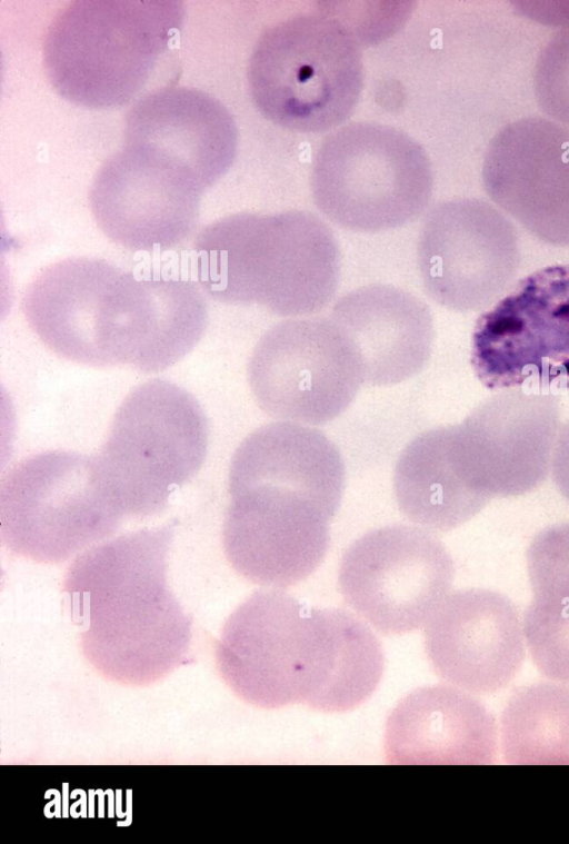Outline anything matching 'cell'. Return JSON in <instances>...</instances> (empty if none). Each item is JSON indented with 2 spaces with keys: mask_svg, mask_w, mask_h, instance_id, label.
Returning <instances> with one entry per match:
<instances>
[{
  "mask_svg": "<svg viewBox=\"0 0 569 844\" xmlns=\"http://www.w3.org/2000/svg\"><path fill=\"white\" fill-rule=\"evenodd\" d=\"M317 208L337 226L385 231L417 219L433 189L425 148L405 131L378 122H351L327 136L311 167Z\"/></svg>",
  "mask_w": 569,
  "mask_h": 844,
  "instance_id": "cell-6",
  "label": "cell"
},
{
  "mask_svg": "<svg viewBox=\"0 0 569 844\" xmlns=\"http://www.w3.org/2000/svg\"><path fill=\"white\" fill-rule=\"evenodd\" d=\"M123 513L96 457L48 450L22 459L0 486V534L13 554L61 563L112 535Z\"/></svg>",
  "mask_w": 569,
  "mask_h": 844,
  "instance_id": "cell-8",
  "label": "cell"
},
{
  "mask_svg": "<svg viewBox=\"0 0 569 844\" xmlns=\"http://www.w3.org/2000/svg\"><path fill=\"white\" fill-rule=\"evenodd\" d=\"M174 524L96 545L66 573L63 590L84 656L112 681L152 683L188 654L191 618L167 579Z\"/></svg>",
  "mask_w": 569,
  "mask_h": 844,
  "instance_id": "cell-2",
  "label": "cell"
},
{
  "mask_svg": "<svg viewBox=\"0 0 569 844\" xmlns=\"http://www.w3.org/2000/svg\"><path fill=\"white\" fill-rule=\"evenodd\" d=\"M209 428L198 400L162 379L132 389L116 411L97 456L123 515L163 512L170 495L200 470Z\"/></svg>",
  "mask_w": 569,
  "mask_h": 844,
  "instance_id": "cell-7",
  "label": "cell"
},
{
  "mask_svg": "<svg viewBox=\"0 0 569 844\" xmlns=\"http://www.w3.org/2000/svg\"><path fill=\"white\" fill-rule=\"evenodd\" d=\"M346 469L339 448L321 430L278 421L248 435L236 449L229 490L270 486L295 491L331 519L339 509Z\"/></svg>",
  "mask_w": 569,
  "mask_h": 844,
  "instance_id": "cell-21",
  "label": "cell"
},
{
  "mask_svg": "<svg viewBox=\"0 0 569 844\" xmlns=\"http://www.w3.org/2000/svg\"><path fill=\"white\" fill-rule=\"evenodd\" d=\"M453 560L432 533L390 525L356 539L342 555L338 584L347 604L386 635L428 622L451 587Z\"/></svg>",
  "mask_w": 569,
  "mask_h": 844,
  "instance_id": "cell-10",
  "label": "cell"
},
{
  "mask_svg": "<svg viewBox=\"0 0 569 844\" xmlns=\"http://www.w3.org/2000/svg\"><path fill=\"white\" fill-rule=\"evenodd\" d=\"M259 111L289 130L327 131L350 117L363 86L355 33L338 18L307 13L268 28L248 64Z\"/></svg>",
  "mask_w": 569,
  "mask_h": 844,
  "instance_id": "cell-5",
  "label": "cell"
},
{
  "mask_svg": "<svg viewBox=\"0 0 569 844\" xmlns=\"http://www.w3.org/2000/svg\"><path fill=\"white\" fill-rule=\"evenodd\" d=\"M435 673L468 693L505 687L520 669L525 636L519 613L505 595L470 588L445 597L425 628Z\"/></svg>",
  "mask_w": 569,
  "mask_h": 844,
  "instance_id": "cell-17",
  "label": "cell"
},
{
  "mask_svg": "<svg viewBox=\"0 0 569 844\" xmlns=\"http://www.w3.org/2000/svg\"><path fill=\"white\" fill-rule=\"evenodd\" d=\"M550 470L557 489L569 502V420L558 431Z\"/></svg>",
  "mask_w": 569,
  "mask_h": 844,
  "instance_id": "cell-27",
  "label": "cell"
},
{
  "mask_svg": "<svg viewBox=\"0 0 569 844\" xmlns=\"http://www.w3.org/2000/svg\"><path fill=\"white\" fill-rule=\"evenodd\" d=\"M470 361L490 390L569 376V264L531 272L482 312Z\"/></svg>",
  "mask_w": 569,
  "mask_h": 844,
  "instance_id": "cell-11",
  "label": "cell"
},
{
  "mask_svg": "<svg viewBox=\"0 0 569 844\" xmlns=\"http://www.w3.org/2000/svg\"><path fill=\"white\" fill-rule=\"evenodd\" d=\"M178 0H77L50 23L47 76L66 100L91 109L122 106L148 82L184 21Z\"/></svg>",
  "mask_w": 569,
  "mask_h": 844,
  "instance_id": "cell-4",
  "label": "cell"
},
{
  "mask_svg": "<svg viewBox=\"0 0 569 844\" xmlns=\"http://www.w3.org/2000/svg\"><path fill=\"white\" fill-rule=\"evenodd\" d=\"M559 406L550 395L503 390L462 423L448 426L455 458L469 484L489 497L532 491L551 469Z\"/></svg>",
  "mask_w": 569,
  "mask_h": 844,
  "instance_id": "cell-14",
  "label": "cell"
},
{
  "mask_svg": "<svg viewBox=\"0 0 569 844\" xmlns=\"http://www.w3.org/2000/svg\"><path fill=\"white\" fill-rule=\"evenodd\" d=\"M533 597L569 600V520L540 530L527 549Z\"/></svg>",
  "mask_w": 569,
  "mask_h": 844,
  "instance_id": "cell-25",
  "label": "cell"
},
{
  "mask_svg": "<svg viewBox=\"0 0 569 844\" xmlns=\"http://www.w3.org/2000/svg\"><path fill=\"white\" fill-rule=\"evenodd\" d=\"M193 245L200 285L223 304L307 317L329 305L339 284L336 237L309 211L233 214L206 226Z\"/></svg>",
  "mask_w": 569,
  "mask_h": 844,
  "instance_id": "cell-3",
  "label": "cell"
},
{
  "mask_svg": "<svg viewBox=\"0 0 569 844\" xmlns=\"http://www.w3.org/2000/svg\"><path fill=\"white\" fill-rule=\"evenodd\" d=\"M393 490L408 519L441 532L468 522L490 500L466 479L451 451L447 426L419 434L403 448Z\"/></svg>",
  "mask_w": 569,
  "mask_h": 844,
  "instance_id": "cell-22",
  "label": "cell"
},
{
  "mask_svg": "<svg viewBox=\"0 0 569 844\" xmlns=\"http://www.w3.org/2000/svg\"><path fill=\"white\" fill-rule=\"evenodd\" d=\"M216 658L223 681L253 706L302 704L329 713L365 703L385 665L381 644L363 620L276 588L254 592L232 612Z\"/></svg>",
  "mask_w": 569,
  "mask_h": 844,
  "instance_id": "cell-1",
  "label": "cell"
},
{
  "mask_svg": "<svg viewBox=\"0 0 569 844\" xmlns=\"http://www.w3.org/2000/svg\"><path fill=\"white\" fill-rule=\"evenodd\" d=\"M124 142L150 146L192 170L208 189L231 167L238 130L211 95L170 86L140 97L124 119Z\"/></svg>",
  "mask_w": 569,
  "mask_h": 844,
  "instance_id": "cell-20",
  "label": "cell"
},
{
  "mask_svg": "<svg viewBox=\"0 0 569 844\" xmlns=\"http://www.w3.org/2000/svg\"><path fill=\"white\" fill-rule=\"evenodd\" d=\"M533 91L542 112L569 129V27L558 30L540 50Z\"/></svg>",
  "mask_w": 569,
  "mask_h": 844,
  "instance_id": "cell-26",
  "label": "cell"
},
{
  "mask_svg": "<svg viewBox=\"0 0 569 844\" xmlns=\"http://www.w3.org/2000/svg\"><path fill=\"white\" fill-rule=\"evenodd\" d=\"M248 383L259 407L282 421L323 425L341 415L365 384L357 349L330 318L282 320L258 340Z\"/></svg>",
  "mask_w": 569,
  "mask_h": 844,
  "instance_id": "cell-9",
  "label": "cell"
},
{
  "mask_svg": "<svg viewBox=\"0 0 569 844\" xmlns=\"http://www.w3.org/2000/svg\"><path fill=\"white\" fill-rule=\"evenodd\" d=\"M489 198L539 240L569 247V129L542 117L503 126L482 162Z\"/></svg>",
  "mask_w": 569,
  "mask_h": 844,
  "instance_id": "cell-16",
  "label": "cell"
},
{
  "mask_svg": "<svg viewBox=\"0 0 569 844\" xmlns=\"http://www.w3.org/2000/svg\"><path fill=\"white\" fill-rule=\"evenodd\" d=\"M508 764L569 765V687L538 683L517 691L500 719Z\"/></svg>",
  "mask_w": 569,
  "mask_h": 844,
  "instance_id": "cell-23",
  "label": "cell"
},
{
  "mask_svg": "<svg viewBox=\"0 0 569 844\" xmlns=\"http://www.w3.org/2000/svg\"><path fill=\"white\" fill-rule=\"evenodd\" d=\"M529 654L542 675L569 683V600L533 597L522 622Z\"/></svg>",
  "mask_w": 569,
  "mask_h": 844,
  "instance_id": "cell-24",
  "label": "cell"
},
{
  "mask_svg": "<svg viewBox=\"0 0 569 844\" xmlns=\"http://www.w3.org/2000/svg\"><path fill=\"white\" fill-rule=\"evenodd\" d=\"M206 189L174 159L150 146L124 142L98 170L89 202L112 242L132 251L169 250L193 234Z\"/></svg>",
  "mask_w": 569,
  "mask_h": 844,
  "instance_id": "cell-13",
  "label": "cell"
},
{
  "mask_svg": "<svg viewBox=\"0 0 569 844\" xmlns=\"http://www.w3.org/2000/svg\"><path fill=\"white\" fill-rule=\"evenodd\" d=\"M222 540L233 569L267 587L293 586L322 563L331 518L303 496L270 486L229 490Z\"/></svg>",
  "mask_w": 569,
  "mask_h": 844,
  "instance_id": "cell-15",
  "label": "cell"
},
{
  "mask_svg": "<svg viewBox=\"0 0 569 844\" xmlns=\"http://www.w3.org/2000/svg\"><path fill=\"white\" fill-rule=\"evenodd\" d=\"M417 262L425 292L435 302L458 312L480 310L517 275V231L508 216L488 201H442L421 225Z\"/></svg>",
  "mask_w": 569,
  "mask_h": 844,
  "instance_id": "cell-12",
  "label": "cell"
},
{
  "mask_svg": "<svg viewBox=\"0 0 569 844\" xmlns=\"http://www.w3.org/2000/svg\"><path fill=\"white\" fill-rule=\"evenodd\" d=\"M385 751L391 764H490L497 725L487 707L452 685L406 695L388 717Z\"/></svg>",
  "mask_w": 569,
  "mask_h": 844,
  "instance_id": "cell-19",
  "label": "cell"
},
{
  "mask_svg": "<svg viewBox=\"0 0 569 844\" xmlns=\"http://www.w3.org/2000/svg\"><path fill=\"white\" fill-rule=\"evenodd\" d=\"M329 317L358 351L365 385L405 381L426 367L435 326L428 305L392 285L371 284L341 296Z\"/></svg>",
  "mask_w": 569,
  "mask_h": 844,
  "instance_id": "cell-18",
  "label": "cell"
}]
</instances>
